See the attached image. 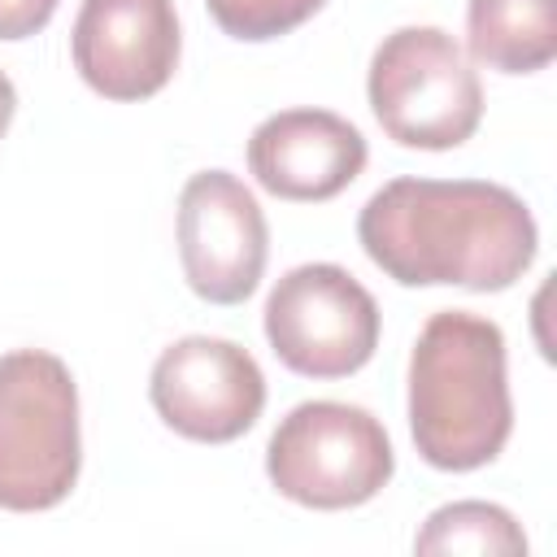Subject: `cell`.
Returning <instances> with one entry per match:
<instances>
[{"label": "cell", "instance_id": "9", "mask_svg": "<svg viewBox=\"0 0 557 557\" xmlns=\"http://www.w3.org/2000/svg\"><path fill=\"white\" fill-rule=\"evenodd\" d=\"M183 35L174 0H83L70 57L78 78L104 100H148L178 70Z\"/></svg>", "mask_w": 557, "mask_h": 557}, {"label": "cell", "instance_id": "15", "mask_svg": "<svg viewBox=\"0 0 557 557\" xmlns=\"http://www.w3.org/2000/svg\"><path fill=\"white\" fill-rule=\"evenodd\" d=\"M13 113H17V87H13V78L0 70V139H4V131L13 126Z\"/></svg>", "mask_w": 557, "mask_h": 557}, {"label": "cell", "instance_id": "6", "mask_svg": "<svg viewBox=\"0 0 557 557\" xmlns=\"http://www.w3.org/2000/svg\"><path fill=\"white\" fill-rule=\"evenodd\" d=\"M265 339L274 357L305 379H348L379 348L374 296L331 261L287 270L265 296Z\"/></svg>", "mask_w": 557, "mask_h": 557}, {"label": "cell", "instance_id": "4", "mask_svg": "<svg viewBox=\"0 0 557 557\" xmlns=\"http://www.w3.org/2000/svg\"><path fill=\"white\" fill-rule=\"evenodd\" d=\"M366 96L400 148L448 152L483 122V83L466 48L440 26H400L370 57Z\"/></svg>", "mask_w": 557, "mask_h": 557}, {"label": "cell", "instance_id": "11", "mask_svg": "<svg viewBox=\"0 0 557 557\" xmlns=\"http://www.w3.org/2000/svg\"><path fill=\"white\" fill-rule=\"evenodd\" d=\"M466 48L496 74H535L557 57V0H470Z\"/></svg>", "mask_w": 557, "mask_h": 557}, {"label": "cell", "instance_id": "2", "mask_svg": "<svg viewBox=\"0 0 557 557\" xmlns=\"http://www.w3.org/2000/svg\"><path fill=\"white\" fill-rule=\"evenodd\" d=\"M513 431L505 335L470 309H440L409 352V435L435 470H479Z\"/></svg>", "mask_w": 557, "mask_h": 557}, {"label": "cell", "instance_id": "8", "mask_svg": "<svg viewBox=\"0 0 557 557\" xmlns=\"http://www.w3.org/2000/svg\"><path fill=\"white\" fill-rule=\"evenodd\" d=\"M270 257V226L257 196L226 170H200L178 191V261L187 287L209 305H239L257 292Z\"/></svg>", "mask_w": 557, "mask_h": 557}, {"label": "cell", "instance_id": "14", "mask_svg": "<svg viewBox=\"0 0 557 557\" xmlns=\"http://www.w3.org/2000/svg\"><path fill=\"white\" fill-rule=\"evenodd\" d=\"M57 4L61 0H0V39L13 44V39L39 35L52 22Z\"/></svg>", "mask_w": 557, "mask_h": 557}, {"label": "cell", "instance_id": "3", "mask_svg": "<svg viewBox=\"0 0 557 557\" xmlns=\"http://www.w3.org/2000/svg\"><path fill=\"white\" fill-rule=\"evenodd\" d=\"M83 470L78 387L70 366L44 348L0 357V509H57Z\"/></svg>", "mask_w": 557, "mask_h": 557}, {"label": "cell", "instance_id": "10", "mask_svg": "<svg viewBox=\"0 0 557 557\" xmlns=\"http://www.w3.org/2000/svg\"><path fill=\"white\" fill-rule=\"evenodd\" d=\"M366 135L331 109H278L248 139L252 178L278 196L318 205L339 196L366 170Z\"/></svg>", "mask_w": 557, "mask_h": 557}, {"label": "cell", "instance_id": "1", "mask_svg": "<svg viewBox=\"0 0 557 557\" xmlns=\"http://www.w3.org/2000/svg\"><path fill=\"white\" fill-rule=\"evenodd\" d=\"M366 257L400 287H513L540 226L527 200L487 178H392L357 213Z\"/></svg>", "mask_w": 557, "mask_h": 557}, {"label": "cell", "instance_id": "7", "mask_svg": "<svg viewBox=\"0 0 557 557\" xmlns=\"http://www.w3.org/2000/svg\"><path fill=\"white\" fill-rule=\"evenodd\" d=\"M148 400L174 435L231 444L257 426L265 409V374L235 339L183 335L152 361Z\"/></svg>", "mask_w": 557, "mask_h": 557}, {"label": "cell", "instance_id": "12", "mask_svg": "<svg viewBox=\"0 0 557 557\" xmlns=\"http://www.w3.org/2000/svg\"><path fill=\"white\" fill-rule=\"evenodd\" d=\"M413 553H479V557H518L527 535L509 509L492 500H453L440 505L413 535Z\"/></svg>", "mask_w": 557, "mask_h": 557}, {"label": "cell", "instance_id": "13", "mask_svg": "<svg viewBox=\"0 0 557 557\" xmlns=\"http://www.w3.org/2000/svg\"><path fill=\"white\" fill-rule=\"evenodd\" d=\"M205 4L209 17L222 26V35L244 44H265L305 26L326 0H205Z\"/></svg>", "mask_w": 557, "mask_h": 557}, {"label": "cell", "instance_id": "5", "mask_svg": "<svg viewBox=\"0 0 557 557\" xmlns=\"http://www.w3.org/2000/svg\"><path fill=\"white\" fill-rule=\"evenodd\" d=\"M396 470L383 422L344 400L296 405L265 444V474L278 496L305 509H357L374 500Z\"/></svg>", "mask_w": 557, "mask_h": 557}]
</instances>
